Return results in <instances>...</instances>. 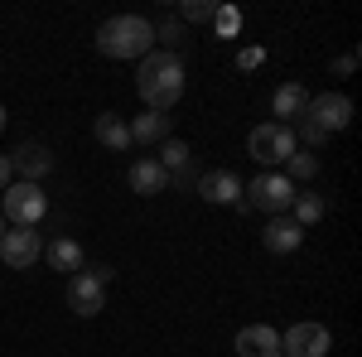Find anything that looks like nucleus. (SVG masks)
<instances>
[{
  "label": "nucleus",
  "mask_w": 362,
  "mask_h": 357,
  "mask_svg": "<svg viewBox=\"0 0 362 357\" xmlns=\"http://www.w3.org/2000/svg\"><path fill=\"white\" fill-rule=\"evenodd\" d=\"M97 140H102L107 150H131V126H126L116 111H102V116H97Z\"/></svg>",
  "instance_id": "18"
},
{
  "label": "nucleus",
  "mask_w": 362,
  "mask_h": 357,
  "mask_svg": "<svg viewBox=\"0 0 362 357\" xmlns=\"http://www.w3.org/2000/svg\"><path fill=\"white\" fill-rule=\"evenodd\" d=\"M10 169H15V174H25V184H39V179L54 169V155H49V145L25 140L20 150H10Z\"/></svg>",
  "instance_id": "10"
},
{
  "label": "nucleus",
  "mask_w": 362,
  "mask_h": 357,
  "mask_svg": "<svg viewBox=\"0 0 362 357\" xmlns=\"http://www.w3.org/2000/svg\"><path fill=\"white\" fill-rule=\"evenodd\" d=\"M15 184V169H10V155H0V193Z\"/></svg>",
  "instance_id": "26"
},
{
  "label": "nucleus",
  "mask_w": 362,
  "mask_h": 357,
  "mask_svg": "<svg viewBox=\"0 0 362 357\" xmlns=\"http://www.w3.org/2000/svg\"><path fill=\"white\" fill-rule=\"evenodd\" d=\"M97 49L107 58H145L155 49V25L145 15H112L97 29Z\"/></svg>",
  "instance_id": "2"
},
{
  "label": "nucleus",
  "mask_w": 362,
  "mask_h": 357,
  "mask_svg": "<svg viewBox=\"0 0 362 357\" xmlns=\"http://www.w3.org/2000/svg\"><path fill=\"white\" fill-rule=\"evenodd\" d=\"M68 309L83 314V319L102 314V309H107V285H102L92 271H78L73 280H68Z\"/></svg>",
  "instance_id": "9"
},
{
  "label": "nucleus",
  "mask_w": 362,
  "mask_h": 357,
  "mask_svg": "<svg viewBox=\"0 0 362 357\" xmlns=\"http://www.w3.org/2000/svg\"><path fill=\"white\" fill-rule=\"evenodd\" d=\"M237 357H280V333L271 324H247L237 333Z\"/></svg>",
  "instance_id": "11"
},
{
  "label": "nucleus",
  "mask_w": 362,
  "mask_h": 357,
  "mask_svg": "<svg viewBox=\"0 0 362 357\" xmlns=\"http://www.w3.org/2000/svg\"><path fill=\"white\" fill-rule=\"evenodd\" d=\"M309 107V92L300 83H280L276 97H271V111H276V126H290V121H300Z\"/></svg>",
  "instance_id": "13"
},
{
  "label": "nucleus",
  "mask_w": 362,
  "mask_h": 357,
  "mask_svg": "<svg viewBox=\"0 0 362 357\" xmlns=\"http://www.w3.org/2000/svg\"><path fill=\"white\" fill-rule=\"evenodd\" d=\"M305 121L314 126V131H324V136H334V131H348V126H353V102H348L343 92H324V97H309Z\"/></svg>",
  "instance_id": "6"
},
{
  "label": "nucleus",
  "mask_w": 362,
  "mask_h": 357,
  "mask_svg": "<svg viewBox=\"0 0 362 357\" xmlns=\"http://www.w3.org/2000/svg\"><path fill=\"white\" fill-rule=\"evenodd\" d=\"M126 179H131V189H136L140 198H155V193H165V184H169V174L160 169V160H136Z\"/></svg>",
  "instance_id": "15"
},
{
  "label": "nucleus",
  "mask_w": 362,
  "mask_h": 357,
  "mask_svg": "<svg viewBox=\"0 0 362 357\" xmlns=\"http://www.w3.org/2000/svg\"><path fill=\"white\" fill-rule=\"evenodd\" d=\"M136 92H140V102H145L150 111L165 116V111L184 97V63H179V54H169V49H150V54L140 58Z\"/></svg>",
  "instance_id": "1"
},
{
  "label": "nucleus",
  "mask_w": 362,
  "mask_h": 357,
  "mask_svg": "<svg viewBox=\"0 0 362 357\" xmlns=\"http://www.w3.org/2000/svg\"><path fill=\"white\" fill-rule=\"evenodd\" d=\"M0 237H5V218H0Z\"/></svg>",
  "instance_id": "29"
},
{
  "label": "nucleus",
  "mask_w": 362,
  "mask_h": 357,
  "mask_svg": "<svg viewBox=\"0 0 362 357\" xmlns=\"http://www.w3.org/2000/svg\"><path fill=\"white\" fill-rule=\"evenodd\" d=\"M285 165H290V174H295V179H314V174H319V160H314V155H305V150H295ZM295 179H290V184H295Z\"/></svg>",
  "instance_id": "21"
},
{
  "label": "nucleus",
  "mask_w": 362,
  "mask_h": 357,
  "mask_svg": "<svg viewBox=\"0 0 362 357\" xmlns=\"http://www.w3.org/2000/svg\"><path fill=\"white\" fill-rule=\"evenodd\" d=\"M0 131H5V107H0Z\"/></svg>",
  "instance_id": "28"
},
{
  "label": "nucleus",
  "mask_w": 362,
  "mask_h": 357,
  "mask_svg": "<svg viewBox=\"0 0 362 357\" xmlns=\"http://www.w3.org/2000/svg\"><path fill=\"white\" fill-rule=\"evenodd\" d=\"M39 256H44V237H39L34 227H15V232L0 237V261H5L10 271H29Z\"/></svg>",
  "instance_id": "8"
},
{
  "label": "nucleus",
  "mask_w": 362,
  "mask_h": 357,
  "mask_svg": "<svg viewBox=\"0 0 362 357\" xmlns=\"http://www.w3.org/2000/svg\"><path fill=\"white\" fill-rule=\"evenodd\" d=\"M165 145L169 140V116H160V111H145V116H136L131 121V145Z\"/></svg>",
  "instance_id": "16"
},
{
  "label": "nucleus",
  "mask_w": 362,
  "mask_h": 357,
  "mask_svg": "<svg viewBox=\"0 0 362 357\" xmlns=\"http://www.w3.org/2000/svg\"><path fill=\"white\" fill-rule=\"evenodd\" d=\"M261 242H266V251H276V256H290V251H300V242H305V227L295 218H271L266 232H261Z\"/></svg>",
  "instance_id": "12"
},
{
  "label": "nucleus",
  "mask_w": 362,
  "mask_h": 357,
  "mask_svg": "<svg viewBox=\"0 0 362 357\" xmlns=\"http://www.w3.org/2000/svg\"><path fill=\"white\" fill-rule=\"evenodd\" d=\"M334 338L324 324H290L280 333V357H329Z\"/></svg>",
  "instance_id": "7"
},
{
  "label": "nucleus",
  "mask_w": 362,
  "mask_h": 357,
  "mask_svg": "<svg viewBox=\"0 0 362 357\" xmlns=\"http://www.w3.org/2000/svg\"><path fill=\"white\" fill-rule=\"evenodd\" d=\"M300 136H305L309 145H324V140H329V136H324V131H314V126H309L305 116H300Z\"/></svg>",
  "instance_id": "25"
},
{
  "label": "nucleus",
  "mask_w": 362,
  "mask_h": 357,
  "mask_svg": "<svg viewBox=\"0 0 362 357\" xmlns=\"http://www.w3.org/2000/svg\"><path fill=\"white\" fill-rule=\"evenodd\" d=\"M49 213V198H44V189L39 184H10L5 189V198H0V218H10L15 227H34V222Z\"/></svg>",
  "instance_id": "4"
},
{
  "label": "nucleus",
  "mask_w": 362,
  "mask_h": 357,
  "mask_svg": "<svg viewBox=\"0 0 362 357\" xmlns=\"http://www.w3.org/2000/svg\"><path fill=\"white\" fill-rule=\"evenodd\" d=\"M247 203H251V208H261V213H271V218H285L290 203H295V184H290V174H256L251 189H247Z\"/></svg>",
  "instance_id": "5"
},
{
  "label": "nucleus",
  "mask_w": 362,
  "mask_h": 357,
  "mask_svg": "<svg viewBox=\"0 0 362 357\" xmlns=\"http://www.w3.org/2000/svg\"><path fill=\"white\" fill-rule=\"evenodd\" d=\"M198 198H208V203H237L242 198V179L232 169H213V174L198 179Z\"/></svg>",
  "instance_id": "14"
},
{
  "label": "nucleus",
  "mask_w": 362,
  "mask_h": 357,
  "mask_svg": "<svg viewBox=\"0 0 362 357\" xmlns=\"http://www.w3.org/2000/svg\"><path fill=\"white\" fill-rule=\"evenodd\" d=\"M353 68H358V54H343V58L334 63V73H338V78H343V73H353Z\"/></svg>",
  "instance_id": "27"
},
{
  "label": "nucleus",
  "mask_w": 362,
  "mask_h": 357,
  "mask_svg": "<svg viewBox=\"0 0 362 357\" xmlns=\"http://www.w3.org/2000/svg\"><path fill=\"white\" fill-rule=\"evenodd\" d=\"M247 150L256 165H285L300 145H295V131L290 126H276V121H266V126H256L247 136Z\"/></svg>",
  "instance_id": "3"
},
{
  "label": "nucleus",
  "mask_w": 362,
  "mask_h": 357,
  "mask_svg": "<svg viewBox=\"0 0 362 357\" xmlns=\"http://www.w3.org/2000/svg\"><path fill=\"white\" fill-rule=\"evenodd\" d=\"M261 63H266V49H242V54H237V68H242V73L261 68Z\"/></svg>",
  "instance_id": "23"
},
{
  "label": "nucleus",
  "mask_w": 362,
  "mask_h": 357,
  "mask_svg": "<svg viewBox=\"0 0 362 357\" xmlns=\"http://www.w3.org/2000/svg\"><path fill=\"white\" fill-rule=\"evenodd\" d=\"M213 15H218V5H213V0H184V5H179V20H213Z\"/></svg>",
  "instance_id": "22"
},
{
  "label": "nucleus",
  "mask_w": 362,
  "mask_h": 357,
  "mask_svg": "<svg viewBox=\"0 0 362 357\" xmlns=\"http://www.w3.org/2000/svg\"><path fill=\"white\" fill-rule=\"evenodd\" d=\"M290 213H295V222H300V227H314V222L324 218V198H319V193H295Z\"/></svg>",
  "instance_id": "19"
},
{
  "label": "nucleus",
  "mask_w": 362,
  "mask_h": 357,
  "mask_svg": "<svg viewBox=\"0 0 362 357\" xmlns=\"http://www.w3.org/2000/svg\"><path fill=\"white\" fill-rule=\"evenodd\" d=\"M213 20H218V34H237V25H242V15H237V10H218Z\"/></svg>",
  "instance_id": "24"
},
{
  "label": "nucleus",
  "mask_w": 362,
  "mask_h": 357,
  "mask_svg": "<svg viewBox=\"0 0 362 357\" xmlns=\"http://www.w3.org/2000/svg\"><path fill=\"white\" fill-rule=\"evenodd\" d=\"M44 256H49L54 271H73V275L83 271V247H78L73 237H54V242L44 247Z\"/></svg>",
  "instance_id": "17"
},
{
  "label": "nucleus",
  "mask_w": 362,
  "mask_h": 357,
  "mask_svg": "<svg viewBox=\"0 0 362 357\" xmlns=\"http://www.w3.org/2000/svg\"><path fill=\"white\" fill-rule=\"evenodd\" d=\"M184 165H189V145H184V140H165L160 169H165V174H174V169H184Z\"/></svg>",
  "instance_id": "20"
}]
</instances>
